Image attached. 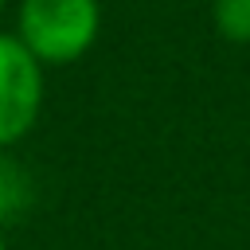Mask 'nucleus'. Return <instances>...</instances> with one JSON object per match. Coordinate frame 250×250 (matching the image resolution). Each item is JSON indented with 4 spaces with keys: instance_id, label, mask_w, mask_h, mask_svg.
I'll use <instances>...</instances> for the list:
<instances>
[{
    "instance_id": "obj_1",
    "label": "nucleus",
    "mask_w": 250,
    "mask_h": 250,
    "mask_svg": "<svg viewBox=\"0 0 250 250\" xmlns=\"http://www.w3.org/2000/svg\"><path fill=\"white\" fill-rule=\"evenodd\" d=\"M98 27H102L98 0H20L12 35L47 70V66L78 62L94 47Z\"/></svg>"
},
{
    "instance_id": "obj_2",
    "label": "nucleus",
    "mask_w": 250,
    "mask_h": 250,
    "mask_svg": "<svg viewBox=\"0 0 250 250\" xmlns=\"http://www.w3.org/2000/svg\"><path fill=\"white\" fill-rule=\"evenodd\" d=\"M43 109V66L12 35L0 31V152L23 141Z\"/></svg>"
},
{
    "instance_id": "obj_3",
    "label": "nucleus",
    "mask_w": 250,
    "mask_h": 250,
    "mask_svg": "<svg viewBox=\"0 0 250 250\" xmlns=\"http://www.w3.org/2000/svg\"><path fill=\"white\" fill-rule=\"evenodd\" d=\"M31 188H35V184H31V172H27L16 156L0 152V227L27 211Z\"/></svg>"
},
{
    "instance_id": "obj_4",
    "label": "nucleus",
    "mask_w": 250,
    "mask_h": 250,
    "mask_svg": "<svg viewBox=\"0 0 250 250\" xmlns=\"http://www.w3.org/2000/svg\"><path fill=\"white\" fill-rule=\"evenodd\" d=\"M211 16L227 43H250V0H215Z\"/></svg>"
},
{
    "instance_id": "obj_5",
    "label": "nucleus",
    "mask_w": 250,
    "mask_h": 250,
    "mask_svg": "<svg viewBox=\"0 0 250 250\" xmlns=\"http://www.w3.org/2000/svg\"><path fill=\"white\" fill-rule=\"evenodd\" d=\"M0 250H8V242H4V234H0Z\"/></svg>"
},
{
    "instance_id": "obj_6",
    "label": "nucleus",
    "mask_w": 250,
    "mask_h": 250,
    "mask_svg": "<svg viewBox=\"0 0 250 250\" xmlns=\"http://www.w3.org/2000/svg\"><path fill=\"white\" fill-rule=\"evenodd\" d=\"M0 12H4V0H0Z\"/></svg>"
}]
</instances>
